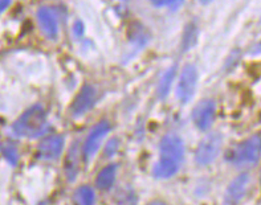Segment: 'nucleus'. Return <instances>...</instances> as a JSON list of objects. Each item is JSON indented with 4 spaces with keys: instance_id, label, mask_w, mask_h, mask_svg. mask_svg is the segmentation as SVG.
I'll use <instances>...</instances> for the list:
<instances>
[{
    "instance_id": "f257e3e1",
    "label": "nucleus",
    "mask_w": 261,
    "mask_h": 205,
    "mask_svg": "<svg viewBox=\"0 0 261 205\" xmlns=\"http://www.w3.org/2000/svg\"><path fill=\"white\" fill-rule=\"evenodd\" d=\"M185 160V143L176 134H166L159 142V159L152 167V176L166 180L179 172Z\"/></svg>"
},
{
    "instance_id": "f03ea898",
    "label": "nucleus",
    "mask_w": 261,
    "mask_h": 205,
    "mask_svg": "<svg viewBox=\"0 0 261 205\" xmlns=\"http://www.w3.org/2000/svg\"><path fill=\"white\" fill-rule=\"evenodd\" d=\"M49 129L48 114L41 105H33L13 122L12 132L19 138L36 139Z\"/></svg>"
},
{
    "instance_id": "7ed1b4c3",
    "label": "nucleus",
    "mask_w": 261,
    "mask_h": 205,
    "mask_svg": "<svg viewBox=\"0 0 261 205\" xmlns=\"http://www.w3.org/2000/svg\"><path fill=\"white\" fill-rule=\"evenodd\" d=\"M261 155V138L258 134L244 139L238 143L227 155V160L236 168H252L260 160Z\"/></svg>"
},
{
    "instance_id": "20e7f679",
    "label": "nucleus",
    "mask_w": 261,
    "mask_h": 205,
    "mask_svg": "<svg viewBox=\"0 0 261 205\" xmlns=\"http://www.w3.org/2000/svg\"><path fill=\"white\" fill-rule=\"evenodd\" d=\"M110 130H112V125L106 119H102L101 122L97 123L90 130V132L86 136L85 142H84L83 149H81V156H83L84 162L89 163L96 158L97 152L101 149V145H102L103 140L110 132Z\"/></svg>"
},
{
    "instance_id": "39448f33",
    "label": "nucleus",
    "mask_w": 261,
    "mask_h": 205,
    "mask_svg": "<svg viewBox=\"0 0 261 205\" xmlns=\"http://www.w3.org/2000/svg\"><path fill=\"white\" fill-rule=\"evenodd\" d=\"M223 145L222 134L210 132L199 142L195 150V162L199 165H208L216 160Z\"/></svg>"
},
{
    "instance_id": "423d86ee",
    "label": "nucleus",
    "mask_w": 261,
    "mask_h": 205,
    "mask_svg": "<svg viewBox=\"0 0 261 205\" xmlns=\"http://www.w3.org/2000/svg\"><path fill=\"white\" fill-rule=\"evenodd\" d=\"M198 69L195 65L189 64L180 72L178 86H176V98L182 103L190 102L195 96L196 86H198Z\"/></svg>"
},
{
    "instance_id": "0eeeda50",
    "label": "nucleus",
    "mask_w": 261,
    "mask_h": 205,
    "mask_svg": "<svg viewBox=\"0 0 261 205\" xmlns=\"http://www.w3.org/2000/svg\"><path fill=\"white\" fill-rule=\"evenodd\" d=\"M251 175L247 172H243L236 176L228 184L225 189L224 204L225 205H239L247 197L249 188H251Z\"/></svg>"
},
{
    "instance_id": "6e6552de",
    "label": "nucleus",
    "mask_w": 261,
    "mask_h": 205,
    "mask_svg": "<svg viewBox=\"0 0 261 205\" xmlns=\"http://www.w3.org/2000/svg\"><path fill=\"white\" fill-rule=\"evenodd\" d=\"M215 116L216 103L214 99H203L195 106V109L192 110L194 125L200 131H207V130L211 129V126L214 125V121H215Z\"/></svg>"
},
{
    "instance_id": "1a4fd4ad",
    "label": "nucleus",
    "mask_w": 261,
    "mask_h": 205,
    "mask_svg": "<svg viewBox=\"0 0 261 205\" xmlns=\"http://www.w3.org/2000/svg\"><path fill=\"white\" fill-rule=\"evenodd\" d=\"M65 139L63 135H46L40 140L37 145V154L41 160L52 162L63 154Z\"/></svg>"
},
{
    "instance_id": "9d476101",
    "label": "nucleus",
    "mask_w": 261,
    "mask_h": 205,
    "mask_svg": "<svg viewBox=\"0 0 261 205\" xmlns=\"http://www.w3.org/2000/svg\"><path fill=\"white\" fill-rule=\"evenodd\" d=\"M97 101V90L92 85H85L80 89L76 98L73 99L70 111L73 116H83L92 109Z\"/></svg>"
},
{
    "instance_id": "9b49d317",
    "label": "nucleus",
    "mask_w": 261,
    "mask_h": 205,
    "mask_svg": "<svg viewBox=\"0 0 261 205\" xmlns=\"http://www.w3.org/2000/svg\"><path fill=\"white\" fill-rule=\"evenodd\" d=\"M37 23L40 30L45 35L46 39L56 40L59 36V21L55 11L49 7H41L36 13Z\"/></svg>"
},
{
    "instance_id": "f8f14e48",
    "label": "nucleus",
    "mask_w": 261,
    "mask_h": 205,
    "mask_svg": "<svg viewBox=\"0 0 261 205\" xmlns=\"http://www.w3.org/2000/svg\"><path fill=\"white\" fill-rule=\"evenodd\" d=\"M117 178V164H109L98 172L96 178V187L99 191H109Z\"/></svg>"
},
{
    "instance_id": "ddd939ff",
    "label": "nucleus",
    "mask_w": 261,
    "mask_h": 205,
    "mask_svg": "<svg viewBox=\"0 0 261 205\" xmlns=\"http://www.w3.org/2000/svg\"><path fill=\"white\" fill-rule=\"evenodd\" d=\"M96 193L89 185H80L73 193V205H94Z\"/></svg>"
},
{
    "instance_id": "4468645a",
    "label": "nucleus",
    "mask_w": 261,
    "mask_h": 205,
    "mask_svg": "<svg viewBox=\"0 0 261 205\" xmlns=\"http://www.w3.org/2000/svg\"><path fill=\"white\" fill-rule=\"evenodd\" d=\"M79 156H81L79 143H74L72 149H70L69 155L66 158L65 163L66 178H68L69 182H73V180L76 179L77 172H79Z\"/></svg>"
},
{
    "instance_id": "2eb2a0df",
    "label": "nucleus",
    "mask_w": 261,
    "mask_h": 205,
    "mask_svg": "<svg viewBox=\"0 0 261 205\" xmlns=\"http://www.w3.org/2000/svg\"><path fill=\"white\" fill-rule=\"evenodd\" d=\"M175 66H172V68L166 70L159 79L158 87H156V94H158L159 98H165V97L169 96L171 85L174 82V78H175Z\"/></svg>"
},
{
    "instance_id": "dca6fc26",
    "label": "nucleus",
    "mask_w": 261,
    "mask_h": 205,
    "mask_svg": "<svg viewBox=\"0 0 261 205\" xmlns=\"http://www.w3.org/2000/svg\"><path fill=\"white\" fill-rule=\"evenodd\" d=\"M0 152H2V155L4 156L7 162L10 163L12 167L17 164L19 162V152H17L16 145L13 144L11 142H3L0 143Z\"/></svg>"
},
{
    "instance_id": "f3484780",
    "label": "nucleus",
    "mask_w": 261,
    "mask_h": 205,
    "mask_svg": "<svg viewBox=\"0 0 261 205\" xmlns=\"http://www.w3.org/2000/svg\"><path fill=\"white\" fill-rule=\"evenodd\" d=\"M118 147H119L118 139L112 138L110 140H108L106 145L103 147V152H105L106 158H112V156H114V154L118 151Z\"/></svg>"
},
{
    "instance_id": "a211bd4d",
    "label": "nucleus",
    "mask_w": 261,
    "mask_h": 205,
    "mask_svg": "<svg viewBox=\"0 0 261 205\" xmlns=\"http://www.w3.org/2000/svg\"><path fill=\"white\" fill-rule=\"evenodd\" d=\"M156 7H170V8H178L185 0H150Z\"/></svg>"
},
{
    "instance_id": "6ab92c4d",
    "label": "nucleus",
    "mask_w": 261,
    "mask_h": 205,
    "mask_svg": "<svg viewBox=\"0 0 261 205\" xmlns=\"http://www.w3.org/2000/svg\"><path fill=\"white\" fill-rule=\"evenodd\" d=\"M195 30L196 28H194L192 25H189V28H187V32L186 33H187L189 36L186 37L185 41H183V43H185L186 49L191 46V43H195V39H196V31Z\"/></svg>"
},
{
    "instance_id": "aec40b11",
    "label": "nucleus",
    "mask_w": 261,
    "mask_h": 205,
    "mask_svg": "<svg viewBox=\"0 0 261 205\" xmlns=\"http://www.w3.org/2000/svg\"><path fill=\"white\" fill-rule=\"evenodd\" d=\"M118 205H137V196L133 192H127L121 197Z\"/></svg>"
},
{
    "instance_id": "412c9836",
    "label": "nucleus",
    "mask_w": 261,
    "mask_h": 205,
    "mask_svg": "<svg viewBox=\"0 0 261 205\" xmlns=\"http://www.w3.org/2000/svg\"><path fill=\"white\" fill-rule=\"evenodd\" d=\"M73 32L76 36H83L84 33V24L81 21H76L74 25H73Z\"/></svg>"
},
{
    "instance_id": "4be33fe9",
    "label": "nucleus",
    "mask_w": 261,
    "mask_h": 205,
    "mask_svg": "<svg viewBox=\"0 0 261 205\" xmlns=\"http://www.w3.org/2000/svg\"><path fill=\"white\" fill-rule=\"evenodd\" d=\"M11 4V0H0V12L6 11Z\"/></svg>"
},
{
    "instance_id": "5701e85b",
    "label": "nucleus",
    "mask_w": 261,
    "mask_h": 205,
    "mask_svg": "<svg viewBox=\"0 0 261 205\" xmlns=\"http://www.w3.org/2000/svg\"><path fill=\"white\" fill-rule=\"evenodd\" d=\"M146 205H169V204L162 201V200H152V201H150L149 204H146Z\"/></svg>"
},
{
    "instance_id": "b1692460",
    "label": "nucleus",
    "mask_w": 261,
    "mask_h": 205,
    "mask_svg": "<svg viewBox=\"0 0 261 205\" xmlns=\"http://www.w3.org/2000/svg\"><path fill=\"white\" fill-rule=\"evenodd\" d=\"M199 2H200L202 4H210L211 2H214V0H199Z\"/></svg>"
}]
</instances>
